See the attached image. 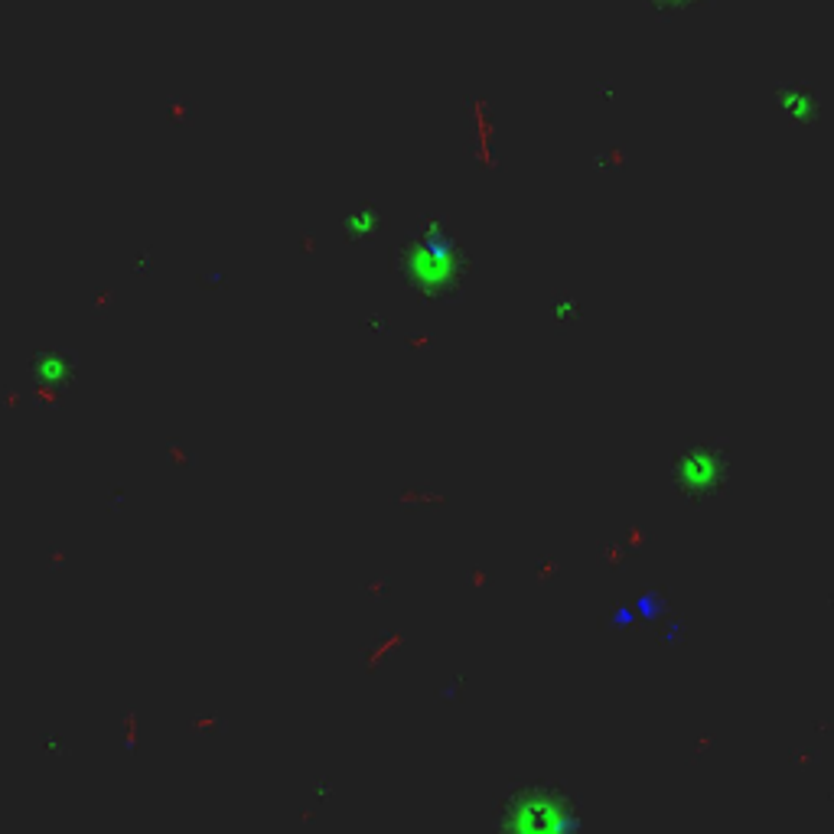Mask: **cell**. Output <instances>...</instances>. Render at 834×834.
I'll use <instances>...</instances> for the list:
<instances>
[{"mask_svg":"<svg viewBox=\"0 0 834 834\" xmlns=\"http://www.w3.org/2000/svg\"><path fill=\"white\" fill-rule=\"evenodd\" d=\"M779 105L786 108V111H795V115H799L802 121L815 115V98L808 95V92H792V88H786V92L779 95Z\"/></svg>","mask_w":834,"mask_h":834,"instance_id":"cell-1","label":"cell"}]
</instances>
